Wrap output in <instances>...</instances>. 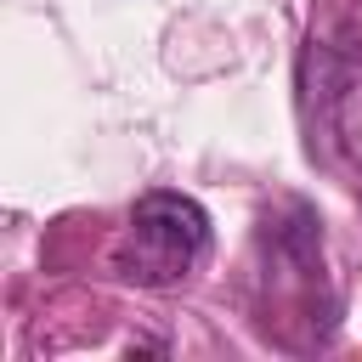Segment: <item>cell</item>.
I'll return each mask as SVG.
<instances>
[{
    "label": "cell",
    "mask_w": 362,
    "mask_h": 362,
    "mask_svg": "<svg viewBox=\"0 0 362 362\" xmlns=\"http://www.w3.org/2000/svg\"><path fill=\"white\" fill-rule=\"evenodd\" d=\"M209 249V215L187 192H141L124 238L113 243V266L136 288H175Z\"/></svg>",
    "instance_id": "cell-1"
}]
</instances>
